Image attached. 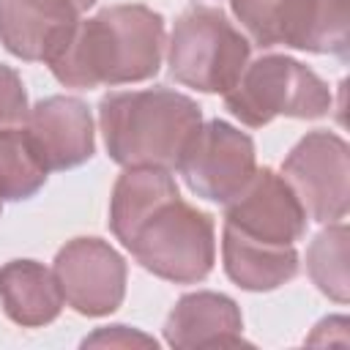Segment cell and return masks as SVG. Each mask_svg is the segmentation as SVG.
<instances>
[{
    "label": "cell",
    "mask_w": 350,
    "mask_h": 350,
    "mask_svg": "<svg viewBox=\"0 0 350 350\" xmlns=\"http://www.w3.org/2000/svg\"><path fill=\"white\" fill-rule=\"evenodd\" d=\"M85 347L88 345H109V347H134V345H145V347H156V342L139 331H131L126 325H109V328H101L96 331L93 336H88L82 342Z\"/></svg>",
    "instance_id": "d6986e66"
},
{
    "label": "cell",
    "mask_w": 350,
    "mask_h": 350,
    "mask_svg": "<svg viewBox=\"0 0 350 350\" xmlns=\"http://www.w3.org/2000/svg\"><path fill=\"white\" fill-rule=\"evenodd\" d=\"M3 312L22 328H41L57 320L63 293L55 271L36 260H11L0 268Z\"/></svg>",
    "instance_id": "5bb4252c"
},
{
    "label": "cell",
    "mask_w": 350,
    "mask_h": 350,
    "mask_svg": "<svg viewBox=\"0 0 350 350\" xmlns=\"http://www.w3.org/2000/svg\"><path fill=\"white\" fill-rule=\"evenodd\" d=\"M109 230L159 279L194 284L213 271V219L180 197L170 170L126 167L112 189Z\"/></svg>",
    "instance_id": "6da1fadb"
},
{
    "label": "cell",
    "mask_w": 350,
    "mask_h": 350,
    "mask_svg": "<svg viewBox=\"0 0 350 350\" xmlns=\"http://www.w3.org/2000/svg\"><path fill=\"white\" fill-rule=\"evenodd\" d=\"M178 172L197 197L227 205L257 172L254 142L227 120H208L186 145Z\"/></svg>",
    "instance_id": "ba28073f"
},
{
    "label": "cell",
    "mask_w": 350,
    "mask_h": 350,
    "mask_svg": "<svg viewBox=\"0 0 350 350\" xmlns=\"http://www.w3.org/2000/svg\"><path fill=\"white\" fill-rule=\"evenodd\" d=\"M98 123L115 164L178 170L202 112L194 98L170 88L123 90L98 101Z\"/></svg>",
    "instance_id": "3957f363"
},
{
    "label": "cell",
    "mask_w": 350,
    "mask_h": 350,
    "mask_svg": "<svg viewBox=\"0 0 350 350\" xmlns=\"http://www.w3.org/2000/svg\"><path fill=\"white\" fill-rule=\"evenodd\" d=\"M170 347H235L243 345V317L230 295L197 290L178 298L164 323Z\"/></svg>",
    "instance_id": "4fadbf2b"
},
{
    "label": "cell",
    "mask_w": 350,
    "mask_h": 350,
    "mask_svg": "<svg viewBox=\"0 0 350 350\" xmlns=\"http://www.w3.org/2000/svg\"><path fill=\"white\" fill-rule=\"evenodd\" d=\"M77 25L79 11L71 0H0V44L19 60L49 66Z\"/></svg>",
    "instance_id": "8fae6325"
},
{
    "label": "cell",
    "mask_w": 350,
    "mask_h": 350,
    "mask_svg": "<svg viewBox=\"0 0 350 350\" xmlns=\"http://www.w3.org/2000/svg\"><path fill=\"white\" fill-rule=\"evenodd\" d=\"M63 301L88 317H104L123 304L126 260L101 238H74L55 257Z\"/></svg>",
    "instance_id": "9c48e42d"
},
{
    "label": "cell",
    "mask_w": 350,
    "mask_h": 350,
    "mask_svg": "<svg viewBox=\"0 0 350 350\" xmlns=\"http://www.w3.org/2000/svg\"><path fill=\"white\" fill-rule=\"evenodd\" d=\"M306 211L284 175L262 167L246 183V189L227 202L224 227L273 246H295L306 235Z\"/></svg>",
    "instance_id": "30bf717a"
},
{
    "label": "cell",
    "mask_w": 350,
    "mask_h": 350,
    "mask_svg": "<svg viewBox=\"0 0 350 350\" xmlns=\"http://www.w3.org/2000/svg\"><path fill=\"white\" fill-rule=\"evenodd\" d=\"M46 164L25 126L0 129V200H30L46 183Z\"/></svg>",
    "instance_id": "2e32d148"
},
{
    "label": "cell",
    "mask_w": 350,
    "mask_h": 350,
    "mask_svg": "<svg viewBox=\"0 0 350 350\" xmlns=\"http://www.w3.org/2000/svg\"><path fill=\"white\" fill-rule=\"evenodd\" d=\"M282 175L314 221H342L350 208V150L334 131H309L282 164Z\"/></svg>",
    "instance_id": "52a82bcc"
},
{
    "label": "cell",
    "mask_w": 350,
    "mask_h": 350,
    "mask_svg": "<svg viewBox=\"0 0 350 350\" xmlns=\"http://www.w3.org/2000/svg\"><path fill=\"white\" fill-rule=\"evenodd\" d=\"M0 211H3V200H0Z\"/></svg>",
    "instance_id": "44dd1931"
},
{
    "label": "cell",
    "mask_w": 350,
    "mask_h": 350,
    "mask_svg": "<svg viewBox=\"0 0 350 350\" xmlns=\"http://www.w3.org/2000/svg\"><path fill=\"white\" fill-rule=\"evenodd\" d=\"M246 36L260 46H290L347 57V0H230Z\"/></svg>",
    "instance_id": "8992f818"
},
{
    "label": "cell",
    "mask_w": 350,
    "mask_h": 350,
    "mask_svg": "<svg viewBox=\"0 0 350 350\" xmlns=\"http://www.w3.org/2000/svg\"><path fill=\"white\" fill-rule=\"evenodd\" d=\"M164 16L148 5L126 3L79 19L68 46L49 63L66 88L145 82L159 74L164 57Z\"/></svg>",
    "instance_id": "7a4b0ae2"
},
{
    "label": "cell",
    "mask_w": 350,
    "mask_h": 350,
    "mask_svg": "<svg viewBox=\"0 0 350 350\" xmlns=\"http://www.w3.org/2000/svg\"><path fill=\"white\" fill-rule=\"evenodd\" d=\"M27 93L22 85V77L8 68L0 66V129L8 126H22L27 118Z\"/></svg>",
    "instance_id": "ac0fdd59"
},
{
    "label": "cell",
    "mask_w": 350,
    "mask_h": 350,
    "mask_svg": "<svg viewBox=\"0 0 350 350\" xmlns=\"http://www.w3.org/2000/svg\"><path fill=\"white\" fill-rule=\"evenodd\" d=\"M221 260L227 276L249 293L276 290L298 273L295 246L260 243L230 227H221Z\"/></svg>",
    "instance_id": "9a60e30c"
},
{
    "label": "cell",
    "mask_w": 350,
    "mask_h": 350,
    "mask_svg": "<svg viewBox=\"0 0 350 350\" xmlns=\"http://www.w3.org/2000/svg\"><path fill=\"white\" fill-rule=\"evenodd\" d=\"M22 126L36 142L49 172L79 167L96 150L93 118L82 98L46 96L27 109Z\"/></svg>",
    "instance_id": "7c38bea8"
},
{
    "label": "cell",
    "mask_w": 350,
    "mask_h": 350,
    "mask_svg": "<svg viewBox=\"0 0 350 350\" xmlns=\"http://www.w3.org/2000/svg\"><path fill=\"white\" fill-rule=\"evenodd\" d=\"M71 3L77 5V11H88V8H90L96 0H71Z\"/></svg>",
    "instance_id": "ffe728a7"
},
{
    "label": "cell",
    "mask_w": 350,
    "mask_h": 350,
    "mask_svg": "<svg viewBox=\"0 0 350 350\" xmlns=\"http://www.w3.org/2000/svg\"><path fill=\"white\" fill-rule=\"evenodd\" d=\"M224 104L243 126L262 129L276 118H323L331 109V88L295 57L262 55L246 63Z\"/></svg>",
    "instance_id": "277c9868"
},
{
    "label": "cell",
    "mask_w": 350,
    "mask_h": 350,
    "mask_svg": "<svg viewBox=\"0 0 350 350\" xmlns=\"http://www.w3.org/2000/svg\"><path fill=\"white\" fill-rule=\"evenodd\" d=\"M249 38L213 5L186 8L172 27L167 63L175 82L200 93H227L249 63Z\"/></svg>",
    "instance_id": "5b68a950"
},
{
    "label": "cell",
    "mask_w": 350,
    "mask_h": 350,
    "mask_svg": "<svg viewBox=\"0 0 350 350\" xmlns=\"http://www.w3.org/2000/svg\"><path fill=\"white\" fill-rule=\"evenodd\" d=\"M347 246L350 232L345 221H331L325 230L314 235L306 252V268L312 282L323 295L336 304H347L350 298V271H347Z\"/></svg>",
    "instance_id": "e0dca14e"
}]
</instances>
